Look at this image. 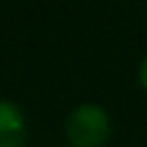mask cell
Returning <instances> with one entry per match:
<instances>
[{
	"instance_id": "obj_1",
	"label": "cell",
	"mask_w": 147,
	"mask_h": 147,
	"mask_svg": "<svg viewBox=\"0 0 147 147\" xmlns=\"http://www.w3.org/2000/svg\"><path fill=\"white\" fill-rule=\"evenodd\" d=\"M110 131V115L99 103H78L64 122V133L71 147H103Z\"/></svg>"
},
{
	"instance_id": "obj_2",
	"label": "cell",
	"mask_w": 147,
	"mask_h": 147,
	"mask_svg": "<svg viewBox=\"0 0 147 147\" xmlns=\"http://www.w3.org/2000/svg\"><path fill=\"white\" fill-rule=\"evenodd\" d=\"M28 138V122L14 101L0 99V147H23Z\"/></svg>"
},
{
	"instance_id": "obj_3",
	"label": "cell",
	"mask_w": 147,
	"mask_h": 147,
	"mask_svg": "<svg viewBox=\"0 0 147 147\" xmlns=\"http://www.w3.org/2000/svg\"><path fill=\"white\" fill-rule=\"evenodd\" d=\"M138 83H140V87L147 92V55L140 60V64H138Z\"/></svg>"
}]
</instances>
